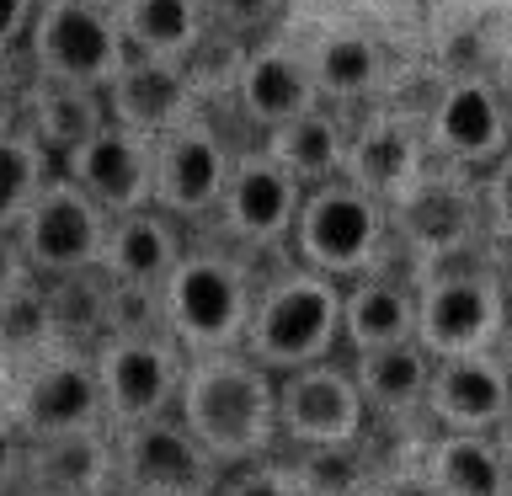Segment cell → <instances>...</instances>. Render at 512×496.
<instances>
[{
    "label": "cell",
    "mask_w": 512,
    "mask_h": 496,
    "mask_svg": "<svg viewBox=\"0 0 512 496\" xmlns=\"http://www.w3.org/2000/svg\"><path fill=\"white\" fill-rule=\"evenodd\" d=\"M176 422L203 443L224 475L278 454V379L256 368L246 352L187 358Z\"/></svg>",
    "instance_id": "6da1fadb"
},
{
    "label": "cell",
    "mask_w": 512,
    "mask_h": 496,
    "mask_svg": "<svg viewBox=\"0 0 512 496\" xmlns=\"http://www.w3.org/2000/svg\"><path fill=\"white\" fill-rule=\"evenodd\" d=\"M256 267L235 256L219 240L182 251L171 278L160 283V331L171 336L187 358H214V352H240L246 320L256 304Z\"/></svg>",
    "instance_id": "7a4b0ae2"
},
{
    "label": "cell",
    "mask_w": 512,
    "mask_h": 496,
    "mask_svg": "<svg viewBox=\"0 0 512 496\" xmlns=\"http://www.w3.org/2000/svg\"><path fill=\"white\" fill-rule=\"evenodd\" d=\"M336 347H342V283L304 272L299 262L267 272L256 283L246 342H240V352L256 368L283 379L294 368L336 358Z\"/></svg>",
    "instance_id": "3957f363"
},
{
    "label": "cell",
    "mask_w": 512,
    "mask_h": 496,
    "mask_svg": "<svg viewBox=\"0 0 512 496\" xmlns=\"http://www.w3.org/2000/svg\"><path fill=\"white\" fill-rule=\"evenodd\" d=\"M390 246H395L390 208L336 176V182H320L304 192L294 235H288V262L347 288V283L368 278V272H379Z\"/></svg>",
    "instance_id": "277c9868"
},
{
    "label": "cell",
    "mask_w": 512,
    "mask_h": 496,
    "mask_svg": "<svg viewBox=\"0 0 512 496\" xmlns=\"http://www.w3.org/2000/svg\"><path fill=\"white\" fill-rule=\"evenodd\" d=\"M22 64L32 80L107 91L112 75L128 64V43L118 16L102 0H38L32 32L22 43Z\"/></svg>",
    "instance_id": "5b68a950"
},
{
    "label": "cell",
    "mask_w": 512,
    "mask_h": 496,
    "mask_svg": "<svg viewBox=\"0 0 512 496\" xmlns=\"http://www.w3.org/2000/svg\"><path fill=\"white\" fill-rule=\"evenodd\" d=\"M507 336V288L486 267H432L416 278V347L432 363L496 352Z\"/></svg>",
    "instance_id": "8992f818"
},
{
    "label": "cell",
    "mask_w": 512,
    "mask_h": 496,
    "mask_svg": "<svg viewBox=\"0 0 512 496\" xmlns=\"http://www.w3.org/2000/svg\"><path fill=\"white\" fill-rule=\"evenodd\" d=\"M0 416L16 427L22 443L59 438V432H91L102 422V384L86 347H48L43 358L11 368Z\"/></svg>",
    "instance_id": "52a82bcc"
},
{
    "label": "cell",
    "mask_w": 512,
    "mask_h": 496,
    "mask_svg": "<svg viewBox=\"0 0 512 496\" xmlns=\"http://www.w3.org/2000/svg\"><path fill=\"white\" fill-rule=\"evenodd\" d=\"M96 384H102V422L107 432H128L176 411L187 374V352L166 331L155 336H102L91 347Z\"/></svg>",
    "instance_id": "ba28073f"
},
{
    "label": "cell",
    "mask_w": 512,
    "mask_h": 496,
    "mask_svg": "<svg viewBox=\"0 0 512 496\" xmlns=\"http://www.w3.org/2000/svg\"><path fill=\"white\" fill-rule=\"evenodd\" d=\"M299 203H304V187L262 150V144H246V150H235L230 182H224V198H219L208 224H214L219 246H230L235 256L251 262V256H267V251L288 246Z\"/></svg>",
    "instance_id": "9c48e42d"
},
{
    "label": "cell",
    "mask_w": 512,
    "mask_h": 496,
    "mask_svg": "<svg viewBox=\"0 0 512 496\" xmlns=\"http://www.w3.org/2000/svg\"><path fill=\"white\" fill-rule=\"evenodd\" d=\"M235 166V144L224 139V128L214 123V112H192L155 139V182H150V208H160L166 219L187 224H208L224 198Z\"/></svg>",
    "instance_id": "30bf717a"
},
{
    "label": "cell",
    "mask_w": 512,
    "mask_h": 496,
    "mask_svg": "<svg viewBox=\"0 0 512 496\" xmlns=\"http://www.w3.org/2000/svg\"><path fill=\"white\" fill-rule=\"evenodd\" d=\"M486 224V203H480L475 171L443 166L432 160L400 203H390V240H400L422 267H438L448 256H464L470 240Z\"/></svg>",
    "instance_id": "8fae6325"
},
{
    "label": "cell",
    "mask_w": 512,
    "mask_h": 496,
    "mask_svg": "<svg viewBox=\"0 0 512 496\" xmlns=\"http://www.w3.org/2000/svg\"><path fill=\"white\" fill-rule=\"evenodd\" d=\"M219 486L224 470L176 416L112 432V496H219Z\"/></svg>",
    "instance_id": "7c38bea8"
},
{
    "label": "cell",
    "mask_w": 512,
    "mask_h": 496,
    "mask_svg": "<svg viewBox=\"0 0 512 496\" xmlns=\"http://www.w3.org/2000/svg\"><path fill=\"white\" fill-rule=\"evenodd\" d=\"M368 411L342 358L294 368L278 379V448L310 454V448H347L363 443Z\"/></svg>",
    "instance_id": "4fadbf2b"
},
{
    "label": "cell",
    "mask_w": 512,
    "mask_h": 496,
    "mask_svg": "<svg viewBox=\"0 0 512 496\" xmlns=\"http://www.w3.org/2000/svg\"><path fill=\"white\" fill-rule=\"evenodd\" d=\"M107 224L112 219L102 214V208H96L75 182H64V176L54 171V182L38 192V203H32L27 219L16 224V246H22L38 283L75 278V272L102 267Z\"/></svg>",
    "instance_id": "5bb4252c"
},
{
    "label": "cell",
    "mask_w": 512,
    "mask_h": 496,
    "mask_svg": "<svg viewBox=\"0 0 512 496\" xmlns=\"http://www.w3.org/2000/svg\"><path fill=\"white\" fill-rule=\"evenodd\" d=\"M427 155L459 171H486L512 150V118L507 96L486 75H448L432 107L422 112Z\"/></svg>",
    "instance_id": "9a60e30c"
},
{
    "label": "cell",
    "mask_w": 512,
    "mask_h": 496,
    "mask_svg": "<svg viewBox=\"0 0 512 496\" xmlns=\"http://www.w3.org/2000/svg\"><path fill=\"white\" fill-rule=\"evenodd\" d=\"M230 102L240 112V123L262 128V134L304 118V112H315V107H326L315 75H310V59H304V43H288V38L246 43V59H240Z\"/></svg>",
    "instance_id": "2e32d148"
},
{
    "label": "cell",
    "mask_w": 512,
    "mask_h": 496,
    "mask_svg": "<svg viewBox=\"0 0 512 496\" xmlns=\"http://www.w3.org/2000/svg\"><path fill=\"white\" fill-rule=\"evenodd\" d=\"M432 166L422 123L406 112H368L363 123L347 128V155H342V182L368 192L374 203H400L406 192L422 182Z\"/></svg>",
    "instance_id": "e0dca14e"
},
{
    "label": "cell",
    "mask_w": 512,
    "mask_h": 496,
    "mask_svg": "<svg viewBox=\"0 0 512 496\" xmlns=\"http://www.w3.org/2000/svg\"><path fill=\"white\" fill-rule=\"evenodd\" d=\"M59 176L75 182L107 219L139 214V208H150L155 144L128 134V128H118V123H107L102 134H91L80 150H70L59 160Z\"/></svg>",
    "instance_id": "ac0fdd59"
},
{
    "label": "cell",
    "mask_w": 512,
    "mask_h": 496,
    "mask_svg": "<svg viewBox=\"0 0 512 496\" xmlns=\"http://www.w3.org/2000/svg\"><path fill=\"white\" fill-rule=\"evenodd\" d=\"M443 432H491L512 411V374L496 352H470V358L432 363L427 406Z\"/></svg>",
    "instance_id": "d6986e66"
},
{
    "label": "cell",
    "mask_w": 512,
    "mask_h": 496,
    "mask_svg": "<svg viewBox=\"0 0 512 496\" xmlns=\"http://www.w3.org/2000/svg\"><path fill=\"white\" fill-rule=\"evenodd\" d=\"M102 102H107V123H118L150 144L160 134H171L182 118L203 112V102L187 86V70L182 64H160V59H128L102 91Z\"/></svg>",
    "instance_id": "ffe728a7"
},
{
    "label": "cell",
    "mask_w": 512,
    "mask_h": 496,
    "mask_svg": "<svg viewBox=\"0 0 512 496\" xmlns=\"http://www.w3.org/2000/svg\"><path fill=\"white\" fill-rule=\"evenodd\" d=\"M187 251V230L176 219H166L160 208H139L107 224V246H102V278L118 288H155L171 278V267Z\"/></svg>",
    "instance_id": "44dd1931"
},
{
    "label": "cell",
    "mask_w": 512,
    "mask_h": 496,
    "mask_svg": "<svg viewBox=\"0 0 512 496\" xmlns=\"http://www.w3.org/2000/svg\"><path fill=\"white\" fill-rule=\"evenodd\" d=\"M304 59H310V75H315L326 107L368 102V96H379L384 80H390V54L379 48V38L363 27H347V22L320 27L315 38L304 43Z\"/></svg>",
    "instance_id": "7402d4cb"
},
{
    "label": "cell",
    "mask_w": 512,
    "mask_h": 496,
    "mask_svg": "<svg viewBox=\"0 0 512 496\" xmlns=\"http://www.w3.org/2000/svg\"><path fill=\"white\" fill-rule=\"evenodd\" d=\"M416 342V283L395 278L390 267L368 272V278L342 288V347L358 352H384Z\"/></svg>",
    "instance_id": "603a6c76"
},
{
    "label": "cell",
    "mask_w": 512,
    "mask_h": 496,
    "mask_svg": "<svg viewBox=\"0 0 512 496\" xmlns=\"http://www.w3.org/2000/svg\"><path fill=\"white\" fill-rule=\"evenodd\" d=\"M112 16H118L128 59L187 64L192 48L208 38V6L203 0H118Z\"/></svg>",
    "instance_id": "cb8c5ba5"
},
{
    "label": "cell",
    "mask_w": 512,
    "mask_h": 496,
    "mask_svg": "<svg viewBox=\"0 0 512 496\" xmlns=\"http://www.w3.org/2000/svg\"><path fill=\"white\" fill-rule=\"evenodd\" d=\"M107 128V102L102 91L86 86H59V80H27V107H22V134L54 155V166L70 150H80L91 134Z\"/></svg>",
    "instance_id": "d4e9b609"
},
{
    "label": "cell",
    "mask_w": 512,
    "mask_h": 496,
    "mask_svg": "<svg viewBox=\"0 0 512 496\" xmlns=\"http://www.w3.org/2000/svg\"><path fill=\"white\" fill-rule=\"evenodd\" d=\"M22 480L27 486L112 496V432L91 427V432H59V438L22 443Z\"/></svg>",
    "instance_id": "484cf974"
},
{
    "label": "cell",
    "mask_w": 512,
    "mask_h": 496,
    "mask_svg": "<svg viewBox=\"0 0 512 496\" xmlns=\"http://www.w3.org/2000/svg\"><path fill=\"white\" fill-rule=\"evenodd\" d=\"M347 368H352V384H358L368 416L411 422V416L427 406L432 358L416 342H400V347H384V352H358V358H347Z\"/></svg>",
    "instance_id": "4316f807"
},
{
    "label": "cell",
    "mask_w": 512,
    "mask_h": 496,
    "mask_svg": "<svg viewBox=\"0 0 512 496\" xmlns=\"http://www.w3.org/2000/svg\"><path fill=\"white\" fill-rule=\"evenodd\" d=\"M416 464L438 496H512V470L496 454L491 432H438Z\"/></svg>",
    "instance_id": "83f0119b"
},
{
    "label": "cell",
    "mask_w": 512,
    "mask_h": 496,
    "mask_svg": "<svg viewBox=\"0 0 512 496\" xmlns=\"http://www.w3.org/2000/svg\"><path fill=\"white\" fill-rule=\"evenodd\" d=\"M347 118H336V107H315L304 118L262 134V150L278 160V166L294 176V182L310 192L320 182H336L342 176V155H347Z\"/></svg>",
    "instance_id": "f1b7e54d"
},
{
    "label": "cell",
    "mask_w": 512,
    "mask_h": 496,
    "mask_svg": "<svg viewBox=\"0 0 512 496\" xmlns=\"http://www.w3.org/2000/svg\"><path fill=\"white\" fill-rule=\"evenodd\" d=\"M107 278L102 272H75V278L43 283L48 315H54V336L64 347H96L107 336Z\"/></svg>",
    "instance_id": "f546056e"
},
{
    "label": "cell",
    "mask_w": 512,
    "mask_h": 496,
    "mask_svg": "<svg viewBox=\"0 0 512 496\" xmlns=\"http://www.w3.org/2000/svg\"><path fill=\"white\" fill-rule=\"evenodd\" d=\"M54 171V155H43V144H32L22 128L0 134V235H16V224L27 219L38 192L54 182Z\"/></svg>",
    "instance_id": "4dcf8cb0"
},
{
    "label": "cell",
    "mask_w": 512,
    "mask_h": 496,
    "mask_svg": "<svg viewBox=\"0 0 512 496\" xmlns=\"http://www.w3.org/2000/svg\"><path fill=\"white\" fill-rule=\"evenodd\" d=\"M48 347H59V336H54L43 283H22L11 294H0V358L11 368H22L32 358H43Z\"/></svg>",
    "instance_id": "1f68e13d"
},
{
    "label": "cell",
    "mask_w": 512,
    "mask_h": 496,
    "mask_svg": "<svg viewBox=\"0 0 512 496\" xmlns=\"http://www.w3.org/2000/svg\"><path fill=\"white\" fill-rule=\"evenodd\" d=\"M379 464L363 454V443L347 448H310V454H288V475H294L299 496H363Z\"/></svg>",
    "instance_id": "d6a6232c"
},
{
    "label": "cell",
    "mask_w": 512,
    "mask_h": 496,
    "mask_svg": "<svg viewBox=\"0 0 512 496\" xmlns=\"http://www.w3.org/2000/svg\"><path fill=\"white\" fill-rule=\"evenodd\" d=\"M240 59H246V43L230 38V32H219V27H208V38L192 48V59L182 64L192 96H198L203 107L214 102V96H230L235 75H240Z\"/></svg>",
    "instance_id": "836d02e7"
},
{
    "label": "cell",
    "mask_w": 512,
    "mask_h": 496,
    "mask_svg": "<svg viewBox=\"0 0 512 496\" xmlns=\"http://www.w3.org/2000/svg\"><path fill=\"white\" fill-rule=\"evenodd\" d=\"M160 331V294L155 288H107V336H155Z\"/></svg>",
    "instance_id": "e575fe53"
},
{
    "label": "cell",
    "mask_w": 512,
    "mask_h": 496,
    "mask_svg": "<svg viewBox=\"0 0 512 496\" xmlns=\"http://www.w3.org/2000/svg\"><path fill=\"white\" fill-rule=\"evenodd\" d=\"M219 496H299V486H294V475H288V459L272 454V459L246 464V470H230Z\"/></svg>",
    "instance_id": "d590c367"
},
{
    "label": "cell",
    "mask_w": 512,
    "mask_h": 496,
    "mask_svg": "<svg viewBox=\"0 0 512 496\" xmlns=\"http://www.w3.org/2000/svg\"><path fill=\"white\" fill-rule=\"evenodd\" d=\"M480 203H486V219L496 230L512 235V150L496 166H486V176H480Z\"/></svg>",
    "instance_id": "8d00e7d4"
},
{
    "label": "cell",
    "mask_w": 512,
    "mask_h": 496,
    "mask_svg": "<svg viewBox=\"0 0 512 496\" xmlns=\"http://www.w3.org/2000/svg\"><path fill=\"white\" fill-rule=\"evenodd\" d=\"M363 496H438V486L427 480L422 464H379Z\"/></svg>",
    "instance_id": "74e56055"
},
{
    "label": "cell",
    "mask_w": 512,
    "mask_h": 496,
    "mask_svg": "<svg viewBox=\"0 0 512 496\" xmlns=\"http://www.w3.org/2000/svg\"><path fill=\"white\" fill-rule=\"evenodd\" d=\"M27 64L22 54L16 59H0V134H16L22 128V107H27Z\"/></svg>",
    "instance_id": "f35d334b"
},
{
    "label": "cell",
    "mask_w": 512,
    "mask_h": 496,
    "mask_svg": "<svg viewBox=\"0 0 512 496\" xmlns=\"http://www.w3.org/2000/svg\"><path fill=\"white\" fill-rule=\"evenodd\" d=\"M38 16V0H0V59H16Z\"/></svg>",
    "instance_id": "ab89813d"
},
{
    "label": "cell",
    "mask_w": 512,
    "mask_h": 496,
    "mask_svg": "<svg viewBox=\"0 0 512 496\" xmlns=\"http://www.w3.org/2000/svg\"><path fill=\"white\" fill-rule=\"evenodd\" d=\"M22 486V438H16V427L0 416V496H11Z\"/></svg>",
    "instance_id": "60d3db41"
},
{
    "label": "cell",
    "mask_w": 512,
    "mask_h": 496,
    "mask_svg": "<svg viewBox=\"0 0 512 496\" xmlns=\"http://www.w3.org/2000/svg\"><path fill=\"white\" fill-rule=\"evenodd\" d=\"M22 283H38V278H32L16 235H0V294H11V288H22Z\"/></svg>",
    "instance_id": "b9f144b4"
},
{
    "label": "cell",
    "mask_w": 512,
    "mask_h": 496,
    "mask_svg": "<svg viewBox=\"0 0 512 496\" xmlns=\"http://www.w3.org/2000/svg\"><path fill=\"white\" fill-rule=\"evenodd\" d=\"M491 443H496V454H502V459H507V470H512V411L491 427Z\"/></svg>",
    "instance_id": "7bdbcfd3"
},
{
    "label": "cell",
    "mask_w": 512,
    "mask_h": 496,
    "mask_svg": "<svg viewBox=\"0 0 512 496\" xmlns=\"http://www.w3.org/2000/svg\"><path fill=\"white\" fill-rule=\"evenodd\" d=\"M11 496H86V491H59V486H27V480H22V486H16Z\"/></svg>",
    "instance_id": "ee69618b"
},
{
    "label": "cell",
    "mask_w": 512,
    "mask_h": 496,
    "mask_svg": "<svg viewBox=\"0 0 512 496\" xmlns=\"http://www.w3.org/2000/svg\"><path fill=\"white\" fill-rule=\"evenodd\" d=\"M454 11H470V16H480V11H496V6H507V0H448Z\"/></svg>",
    "instance_id": "f6af8a7d"
},
{
    "label": "cell",
    "mask_w": 512,
    "mask_h": 496,
    "mask_svg": "<svg viewBox=\"0 0 512 496\" xmlns=\"http://www.w3.org/2000/svg\"><path fill=\"white\" fill-rule=\"evenodd\" d=\"M6 384H11V363L0 358V400H6Z\"/></svg>",
    "instance_id": "bcb514c9"
}]
</instances>
